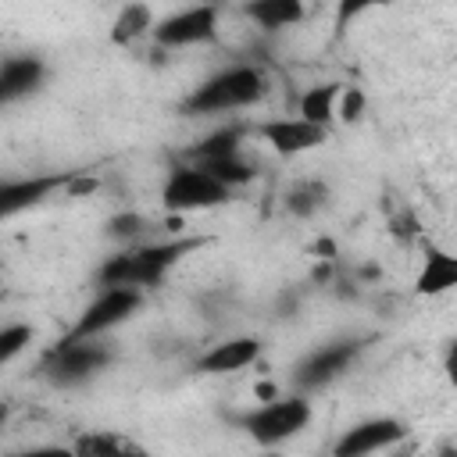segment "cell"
<instances>
[{
	"label": "cell",
	"mask_w": 457,
	"mask_h": 457,
	"mask_svg": "<svg viewBox=\"0 0 457 457\" xmlns=\"http://www.w3.org/2000/svg\"><path fill=\"white\" fill-rule=\"evenodd\" d=\"M207 239L189 236V239H164V243H132L118 253H111L100 271L96 286H132V289H154L161 278L193 250H200Z\"/></svg>",
	"instance_id": "6da1fadb"
},
{
	"label": "cell",
	"mask_w": 457,
	"mask_h": 457,
	"mask_svg": "<svg viewBox=\"0 0 457 457\" xmlns=\"http://www.w3.org/2000/svg\"><path fill=\"white\" fill-rule=\"evenodd\" d=\"M268 93V79L257 64H232L211 79H204L182 104L179 111L186 118H204V114H225V111H243L257 104Z\"/></svg>",
	"instance_id": "7a4b0ae2"
},
{
	"label": "cell",
	"mask_w": 457,
	"mask_h": 457,
	"mask_svg": "<svg viewBox=\"0 0 457 457\" xmlns=\"http://www.w3.org/2000/svg\"><path fill=\"white\" fill-rule=\"evenodd\" d=\"M114 361V350L107 343H100V336H86V339H68L61 336L39 361V375L57 386V389H71L82 386L89 378H96L107 364Z\"/></svg>",
	"instance_id": "3957f363"
},
{
	"label": "cell",
	"mask_w": 457,
	"mask_h": 457,
	"mask_svg": "<svg viewBox=\"0 0 457 457\" xmlns=\"http://www.w3.org/2000/svg\"><path fill=\"white\" fill-rule=\"evenodd\" d=\"M236 189H228L225 182H218L214 175H207L204 168L196 164H179L171 168L164 189H161V204L175 214H189V211H211V207H221L232 200Z\"/></svg>",
	"instance_id": "277c9868"
},
{
	"label": "cell",
	"mask_w": 457,
	"mask_h": 457,
	"mask_svg": "<svg viewBox=\"0 0 457 457\" xmlns=\"http://www.w3.org/2000/svg\"><path fill=\"white\" fill-rule=\"evenodd\" d=\"M236 421L261 446H275V443L293 439L311 421V403L303 396H275V400H268V403H261L246 414H236Z\"/></svg>",
	"instance_id": "5b68a950"
},
{
	"label": "cell",
	"mask_w": 457,
	"mask_h": 457,
	"mask_svg": "<svg viewBox=\"0 0 457 457\" xmlns=\"http://www.w3.org/2000/svg\"><path fill=\"white\" fill-rule=\"evenodd\" d=\"M139 307H143V289H132V286H100V293L82 307V314L75 318V325L64 336L68 339L104 336V332L125 325Z\"/></svg>",
	"instance_id": "8992f818"
},
{
	"label": "cell",
	"mask_w": 457,
	"mask_h": 457,
	"mask_svg": "<svg viewBox=\"0 0 457 457\" xmlns=\"http://www.w3.org/2000/svg\"><path fill=\"white\" fill-rule=\"evenodd\" d=\"M364 343H368V339H361V336H346V339H332V343L311 350V353L293 368L296 389L318 393V389H325L328 382H336V378L357 361V353L364 350Z\"/></svg>",
	"instance_id": "52a82bcc"
},
{
	"label": "cell",
	"mask_w": 457,
	"mask_h": 457,
	"mask_svg": "<svg viewBox=\"0 0 457 457\" xmlns=\"http://www.w3.org/2000/svg\"><path fill=\"white\" fill-rule=\"evenodd\" d=\"M154 43L161 50H179V46H196V43H211L218 36V4L204 0L193 4L186 11H175L171 18L154 21L150 29Z\"/></svg>",
	"instance_id": "ba28073f"
},
{
	"label": "cell",
	"mask_w": 457,
	"mask_h": 457,
	"mask_svg": "<svg viewBox=\"0 0 457 457\" xmlns=\"http://www.w3.org/2000/svg\"><path fill=\"white\" fill-rule=\"evenodd\" d=\"M253 136L261 143H268L278 157H296V154L318 150L328 139V129L296 114V118H268V121L253 125Z\"/></svg>",
	"instance_id": "9c48e42d"
},
{
	"label": "cell",
	"mask_w": 457,
	"mask_h": 457,
	"mask_svg": "<svg viewBox=\"0 0 457 457\" xmlns=\"http://www.w3.org/2000/svg\"><path fill=\"white\" fill-rule=\"evenodd\" d=\"M71 179H75V171H50V175H29V179L0 182V221L46 204L54 193L68 189Z\"/></svg>",
	"instance_id": "30bf717a"
},
{
	"label": "cell",
	"mask_w": 457,
	"mask_h": 457,
	"mask_svg": "<svg viewBox=\"0 0 457 457\" xmlns=\"http://www.w3.org/2000/svg\"><path fill=\"white\" fill-rule=\"evenodd\" d=\"M403 436H407V425L403 421H396V418H368V421H357L353 428H346V436H339V443L332 446V453L336 457H361V453L389 450Z\"/></svg>",
	"instance_id": "8fae6325"
},
{
	"label": "cell",
	"mask_w": 457,
	"mask_h": 457,
	"mask_svg": "<svg viewBox=\"0 0 457 457\" xmlns=\"http://www.w3.org/2000/svg\"><path fill=\"white\" fill-rule=\"evenodd\" d=\"M46 79V64L36 54H14L0 61V107H11L32 93H39Z\"/></svg>",
	"instance_id": "7c38bea8"
},
{
	"label": "cell",
	"mask_w": 457,
	"mask_h": 457,
	"mask_svg": "<svg viewBox=\"0 0 457 457\" xmlns=\"http://www.w3.org/2000/svg\"><path fill=\"white\" fill-rule=\"evenodd\" d=\"M257 357H261V339L257 336H236V339L214 343L207 353H200L196 368L207 371V375H228V371H239V368L253 364Z\"/></svg>",
	"instance_id": "4fadbf2b"
},
{
	"label": "cell",
	"mask_w": 457,
	"mask_h": 457,
	"mask_svg": "<svg viewBox=\"0 0 457 457\" xmlns=\"http://www.w3.org/2000/svg\"><path fill=\"white\" fill-rule=\"evenodd\" d=\"M453 282H457V261L450 257V250H443V246H428L414 289H418L421 296H439V293L453 289Z\"/></svg>",
	"instance_id": "5bb4252c"
},
{
	"label": "cell",
	"mask_w": 457,
	"mask_h": 457,
	"mask_svg": "<svg viewBox=\"0 0 457 457\" xmlns=\"http://www.w3.org/2000/svg\"><path fill=\"white\" fill-rule=\"evenodd\" d=\"M243 14L264 32H278V29L303 21V0H246Z\"/></svg>",
	"instance_id": "9a60e30c"
},
{
	"label": "cell",
	"mask_w": 457,
	"mask_h": 457,
	"mask_svg": "<svg viewBox=\"0 0 457 457\" xmlns=\"http://www.w3.org/2000/svg\"><path fill=\"white\" fill-rule=\"evenodd\" d=\"M239 146H243V129H239V125H225V129H214L211 136L196 139V143L186 150V161H189V164H204V161H214V157L239 154Z\"/></svg>",
	"instance_id": "2e32d148"
},
{
	"label": "cell",
	"mask_w": 457,
	"mask_h": 457,
	"mask_svg": "<svg viewBox=\"0 0 457 457\" xmlns=\"http://www.w3.org/2000/svg\"><path fill=\"white\" fill-rule=\"evenodd\" d=\"M339 82H321V86H311L303 96H300V118L314 121V125H332L336 121V100H339Z\"/></svg>",
	"instance_id": "e0dca14e"
},
{
	"label": "cell",
	"mask_w": 457,
	"mask_h": 457,
	"mask_svg": "<svg viewBox=\"0 0 457 457\" xmlns=\"http://www.w3.org/2000/svg\"><path fill=\"white\" fill-rule=\"evenodd\" d=\"M150 29H154V14H150V7H146V4H125V7L118 11L114 25H111V43L129 46V43L143 39Z\"/></svg>",
	"instance_id": "ac0fdd59"
},
{
	"label": "cell",
	"mask_w": 457,
	"mask_h": 457,
	"mask_svg": "<svg viewBox=\"0 0 457 457\" xmlns=\"http://www.w3.org/2000/svg\"><path fill=\"white\" fill-rule=\"evenodd\" d=\"M325 200H328V186H325L321 179L293 182V186L286 189V196H282L286 211L296 214V218H311V214H318V211L325 207Z\"/></svg>",
	"instance_id": "d6986e66"
},
{
	"label": "cell",
	"mask_w": 457,
	"mask_h": 457,
	"mask_svg": "<svg viewBox=\"0 0 457 457\" xmlns=\"http://www.w3.org/2000/svg\"><path fill=\"white\" fill-rule=\"evenodd\" d=\"M196 168H204L207 175H214V179L225 182L228 189H239V186H246V182L257 175V168H253L250 161H243V154L214 157V161H204V164H196Z\"/></svg>",
	"instance_id": "ffe728a7"
},
{
	"label": "cell",
	"mask_w": 457,
	"mask_h": 457,
	"mask_svg": "<svg viewBox=\"0 0 457 457\" xmlns=\"http://www.w3.org/2000/svg\"><path fill=\"white\" fill-rule=\"evenodd\" d=\"M75 453H96V457H114V453H139V446L136 443H129L125 436H114V432H86V436H79L75 439V446H71Z\"/></svg>",
	"instance_id": "44dd1931"
},
{
	"label": "cell",
	"mask_w": 457,
	"mask_h": 457,
	"mask_svg": "<svg viewBox=\"0 0 457 457\" xmlns=\"http://www.w3.org/2000/svg\"><path fill=\"white\" fill-rule=\"evenodd\" d=\"M32 325H25V321H14V325H0V368L4 364H11L29 343H32Z\"/></svg>",
	"instance_id": "7402d4cb"
},
{
	"label": "cell",
	"mask_w": 457,
	"mask_h": 457,
	"mask_svg": "<svg viewBox=\"0 0 457 457\" xmlns=\"http://www.w3.org/2000/svg\"><path fill=\"white\" fill-rule=\"evenodd\" d=\"M146 225H150V221H146L143 214L125 211V214H114V218L107 221V236L118 239V243H139L143 232H146Z\"/></svg>",
	"instance_id": "603a6c76"
},
{
	"label": "cell",
	"mask_w": 457,
	"mask_h": 457,
	"mask_svg": "<svg viewBox=\"0 0 457 457\" xmlns=\"http://www.w3.org/2000/svg\"><path fill=\"white\" fill-rule=\"evenodd\" d=\"M386 0H336V32H343L346 25H353L361 14H368L371 7H382Z\"/></svg>",
	"instance_id": "cb8c5ba5"
},
{
	"label": "cell",
	"mask_w": 457,
	"mask_h": 457,
	"mask_svg": "<svg viewBox=\"0 0 457 457\" xmlns=\"http://www.w3.org/2000/svg\"><path fill=\"white\" fill-rule=\"evenodd\" d=\"M361 111H364V93H361V89H339L336 118H343V121H357Z\"/></svg>",
	"instance_id": "d4e9b609"
}]
</instances>
